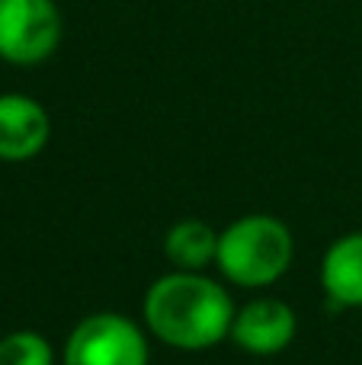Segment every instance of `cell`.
<instances>
[{
  "instance_id": "cell-5",
  "label": "cell",
  "mask_w": 362,
  "mask_h": 365,
  "mask_svg": "<svg viewBox=\"0 0 362 365\" xmlns=\"http://www.w3.org/2000/svg\"><path fill=\"white\" fill-rule=\"evenodd\" d=\"M299 334V317L282 298H254L234 314L231 340L250 356H276L292 346Z\"/></svg>"
},
{
  "instance_id": "cell-2",
  "label": "cell",
  "mask_w": 362,
  "mask_h": 365,
  "mask_svg": "<svg viewBox=\"0 0 362 365\" xmlns=\"http://www.w3.org/2000/svg\"><path fill=\"white\" fill-rule=\"evenodd\" d=\"M292 231L273 215H244L218 234L215 266L241 289H267L279 282L292 266Z\"/></svg>"
},
{
  "instance_id": "cell-9",
  "label": "cell",
  "mask_w": 362,
  "mask_h": 365,
  "mask_svg": "<svg viewBox=\"0 0 362 365\" xmlns=\"http://www.w3.org/2000/svg\"><path fill=\"white\" fill-rule=\"evenodd\" d=\"M0 365H55V349L36 330H13L0 336Z\"/></svg>"
},
{
  "instance_id": "cell-6",
  "label": "cell",
  "mask_w": 362,
  "mask_h": 365,
  "mask_svg": "<svg viewBox=\"0 0 362 365\" xmlns=\"http://www.w3.org/2000/svg\"><path fill=\"white\" fill-rule=\"evenodd\" d=\"M51 119L42 103L26 93H0V160L23 164L45 151Z\"/></svg>"
},
{
  "instance_id": "cell-4",
  "label": "cell",
  "mask_w": 362,
  "mask_h": 365,
  "mask_svg": "<svg viewBox=\"0 0 362 365\" xmlns=\"http://www.w3.org/2000/svg\"><path fill=\"white\" fill-rule=\"evenodd\" d=\"M61 42V13L55 0H0V58L38 64Z\"/></svg>"
},
{
  "instance_id": "cell-1",
  "label": "cell",
  "mask_w": 362,
  "mask_h": 365,
  "mask_svg": "<svg viewBox=\"0 0 362 365\" xmlns=\"http://www.w3.org/2000/svg\"><path fill=\"white\" fill-rule=\"evenodd\" d=\"M141 314L164 346L202 353L231 336L237 308L228 289L205 272L173 269L148 289Z\"/></svg>"
},
{
  "instance_id": "cell-3",
  "label": "cell",
  "mask_w": 362,
  "mask_h": 365,
  "mask_svg": "<svg viewBox=\"0 0 362 365\" xmlns=\"http://www.w3.org/2000/svg\"><path fill=\"white\" fill-rule=\"evenodd\" d=\"M148 336L135 321L115 311L90 314L68 334L64 365H148Z\"/></svg>"
},
{
  "instance_id": "cell-8",
  "label": "cell",
  "mask_w": 362,
  "mask_h": 365,
  "mask_svg": "<svg viewBox=\"0 0 362 365\" xmlns=\"http://www.w3.org/2000/svg\"><path fill=\"white\" fill-rule=\"evenodd\" d=\"M164 253L177 269L202 272L218 257V231L199 218L177 221L164 237Z\"/></svg>"
},
{
  "instance_id": "cell-7",
  "label": "cell",
  "mask_w": 362,
  "mask_h": 365,
  "mask_svg": "<svg viewBox=\"0 0 362 365\" xmlns=\"http://www.w3.org/2000/svg\"><path fill=\"white\" fill-rule=\"evenodd\" d=\"M321 289L337 308H362V231L343 234L327 247Z\"/></svg>"
}]
</instances>
